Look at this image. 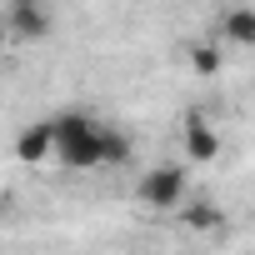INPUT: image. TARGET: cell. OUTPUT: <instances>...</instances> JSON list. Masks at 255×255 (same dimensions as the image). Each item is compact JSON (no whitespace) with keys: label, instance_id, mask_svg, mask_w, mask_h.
Masks as SVG:
<instances>
[{"label":"cell","instance_id":"obj_10","mask_svg":"<svg viewBox=\"0 0 255 255\" xmlns=\"http://www.w3.org/2000/svg\"><path fill=\"white\" fill-rule=\"evenodd\" d=\"M10 45V30H5V20H0V50H5Z\"/></svg>","mask_w":255,"mask_h":255},{"label":"cell","instance_id":"obj_2","mask_svg":"<svg viewBox=\"0 0 255 255\" xmlns=\"http://www.w3.org/2000/svg\"><path fill=\"white\" fill-rule=\"evenodd\" d=\"M140 200L155 210H175L185 200V170L180 165H150L140 175Z\"/></svg>","mask_w":255,"mask_h":255},{"label":"cell","instance_id":"obj_8","mask_svg":"<svg viewBox=\"0 0 255 255\" xmlns=\"http://www.w3.org/2000/svg\"><path fill=\"white\" fill-rule=\"evenodd\" d=\"M220 65H225L220 45H210V40L190 45V70H195V75H220Z\"/></svg>","mask_w":255,"mask_h":255},{"label":"cell","instance_id":"obj_6","mask_svg":"<svg viewBox=\"0 0 255 255\" xmlns=\"http://www.w3.org/2000/svg\"><path fill=\"white\" fill-rule=\"evenodd\" d=\"M220 25H225V40L230 45H255V10L250 5H230Z\"/></svg>","mask_w":255,"mask_h":255},{"label":"cell","instance_id":"obj_9","mask_svg":"<svg viewBox=\"0 0 255 255\" xmlns=\"http://www.w3.org/2000/svg\"><path fill=\"white\" fill-rule=\"evenodd\" d=\"M100 145H105V165H125L135 150H130V140H125L120 130H110V125H100Z\"/></svg>","mask_w":255,"mask_h":255},{"label":"cell","instance_id":"obj_3","mask_svg":"<svg viewBox=\"0 0 255 255\" xmlns=\"http://www.w3.org/2000/svg\"><path fill=\"white\" fill-rule=\"evenodd\" d=\"M50 155H55L60 165H70V170H95V165H105V145H100V120L90 125V130H80L75 140L55 145Z\"/></svg>","mask_w":255,"mask_h":255},{"label":"cell","instance_id":"obj_4","mask_svg":"<svg viewBox=\"0 0 255 255\" xmlns=\"http://www.w3.org/2000/svg\"><path fill=\"white\" fill-rule=\"evenodd\" d=\"M185 155H190L195 165H210V160L220 155V135H215V125H210L205 115H190V120H185Z\"/></svg>","mask_w":255,"mask_h":255},{"label":"cell","instance_id":"obj_5","mask_svg":"<svg viewBox=\"0 0 255 255\" xmlns=\"http://www.w3.org/2000/svg\"><path fill=\"white\" fill-rule=\"evenodd\" d=\"M50 155V125L40 120V125H25V130L15 135V160L20 165H40Z\"/></svg>","mask_w":255,"mask_h":255},{"label":"cell","instance_id":"obj_7","mask_svg":"<svg viewBox=\"0 0 255 255\" xmlns=\"http://www.w3.org/2000/svg\"><path fill=\"white\" fill-rule=\"evenodd\" d=\"M175 210H180V220H185L190 230H210V225H220V205H210V200H190V205L180 200Z\"/></svg>","mask_w":255,"mask_h":255},{"label":"cell","instance_id":"obj_1","mask_svg":"<svg viewBox=\"0 0 255 255\" xmlns=\"http://www.w3.org/2000/svg\"><path fill=\"white\" fill-rule=\"evenodd\" d=\"M0 20H5V30H10V40H15V45L45 40V35L55 30V15L45 10V0H10V10L0 15Z\"/></svg>","mask_w":255,"mask_h":255}]
</instances>
